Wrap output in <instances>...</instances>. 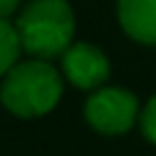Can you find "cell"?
<instances>
[{
    "label": "cell",
    "instance_id": "5",
    "mask_svg": "<svg viewBox=\"0 0 156 156\" xmlns=\"http://www.w3.org/2000/svg\"><path fill=\"white\" fill-rule=\"evenodd\" d=\"M117 21L133 42L156 47V0H117Z\"/></svg>",
    "mask_w": 156,
    "mask_h": 156
},
{
    "label": "cell",
    "instance_id": "2",
    "mask_svg": "<svg viewBox=\"0 0 156 156\" xmlns=\"http://www.w3.org/2000/svg\"><path fill=\"white\" fill-rule=\"evenodd\" d=\"M62 96V76L50 60L16 62L3 76L0 101L11 115L31 120L57 107Z\"/></svg>",
    "mask_w": 156,
    "mask_h": 156
},
{
    "label": "cell",
    "instance_id": "8",
    "mask_svg": "<svg viewBox=\"0 0 156 156\" xmlns=\"http://www.w3.org/2000/svg\"><path fill=\"white\" fill-rule=\"evenodd\" d=\"M18 5H21V0H0V18L13 16L18 11Z\"/></svg>",
    "mask_w": 156,
    "mask_h": 156
},
{
    "label": "cell",
    "instance_id": "4",
    "mask_svg": "<svg viewBox=\"0 0 156 156\" xmlns=\"http://www.w3.org/2000/svg\"><path fill=\"white\" fill-rule=\"evenodd\" d=\"M62 62V76L70 81L76 89L96 91L109 81V57L91 42H73L68 52L60 57Z\"/></svg>",
    "mask_w": 156,
    "mask_h": 156
},
{
    "label": "cell",
    "instance_id": "6",
    "mask_svg": "<svg viewBox=\"0 0 156 156\" xmlns=\"http://www.w3.org/2000/svg\"><path fill=\"white\" fill-rule=\"evenodd\" d=\"M21 52L23 50H21V39H18L16 26L8 18H0V78L18 62Z\"/></svg>",
    "mask_w": 156,
    "mask_h": 156
},
{
    "label": "cell",
    "instance_id": "7",
    "mask_svg": "<svg viewBox=\"0 0 156 156\" xmlns=\"http://www.w3.org/2000/svg\"><path fill=\"white\" fill-rule=\"evenodd\" d=\"M138 128H140V133H143V138L148 140V143L156 146V94L143 104V109H140V120H138Z\"/></svg>",
    "mask_w": 156,
    "mask_h": 156
},
{
    "label": "cell",
    "instance_id": "3",
    "mask_svg": "<svg viewBox=\"0 0 156 156\" xmlns=\"http://www.w3.org/2000/svg\"><path fill=\"white\" fill-rule=\"evenodd\" d=\"M140 101L133 91L120 86H101L91 91L83 104V117L91 130L101 135H122L140 120Z\"/></svg>",
    "mask_w": 156,
    "mask_h": 156
},
{
    "label": "cell",
    "instance_id": "1",
    "mask_svg": "<svg viewBox=\"0 0 156 156\" xmlns=\"http://www.w3.org/2000/svg\"><path fill=\"white\" fill-rule=\"evenodd\" d=\"M21 50L34 60L62 57L76 37V13L68 0H29L16 18Z\"/></svg>",
    "mask_w": 156,
    "mask_h": 156
}]
</instances>
